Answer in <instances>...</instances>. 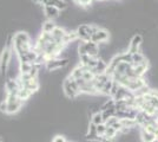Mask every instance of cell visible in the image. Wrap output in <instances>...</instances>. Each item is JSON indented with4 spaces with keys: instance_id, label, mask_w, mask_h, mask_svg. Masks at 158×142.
<instances>
[{
    "instance_id": "1",
    "label": "cell",
    "mask_w": 158,
    "mask_h": 142,
    "mask_svg": "<svg viewBox=\"0 0 158 142\" xmlns=\"http://www.w3.org/2000/svg\"><path fill=\"white\" fill-rule=\"evenodd\" d=\"M78 54L79 56H84L89 54L93 58H99V46L98 44L93 43V41H81L78 45Z\"/></svg>"
},
{
    "instance_id": "2",
    "label": "cell",
    "mask_w": 158,
    "mask_h": 142,
    "mask_svg": "<svg viewBox=\"0 0 158 142\" xmlns=\"http://www.w3.org/2000/svg\"><path fill=\"white\" fill-rule=\"evenodd\" d=\"M63 91L66 97H69V98H76L78 95L81 94L77 81L70 78V77H67L63 82Z\"/></svg>"
},
{
    "instance_id": "3",
    "label": "cell",
    "mask_w": 158,
    "mask_h": 142,
    "mask_svg": "<svg viewBox=\"0 0 158 142\" xmlns=\"http://www.w3.org/2000/svg\"><path fill=\"white\" fill-rule=\"evenodd\" d=\"M100 27L92 25V24H81L77 27V34H78V39L81 41H91V37L94 32H97Z\"/></svg>"
},
{
    "instance_id": "4",
    "label": "cell",
    "mask_w": 158,
    "mask_h": 142,
    "mask_svg": "<svg viewBox=\"0 0 158 142\" xmlns=\"http://www.w3.org/2000/svg\"><path fill=\"white\" fill-rule=\"evenodd\" d=\"M12 46H5L2 52L0 54V74L6 75L7 69L11 64V58H12Z\"/></svg>"
},
{
    "instance_id": "5",
    "label": "cell",
    "mask_w": 158,
    "mask_h": 142,
    "mask_svg": "<svg viewBox=\"0 0 158 142\" xmlns=\"http://www.w3.org/2000/svg\"><path fill=\"white\" fill-rule=\"evenodd\" d=\"M69 64V59L67 58H50V59H47L46 64H45V67H46L47 71H57V70H59V69L64 68Z\"/></svg>"
},
{
    "instance_id": "6",
    "label": "cell",
    "mask_w": 158,
    "mask_h": 142,
    "mask_svg": "<svg viewBox=\"0 0 158 142\" xmlns=\"http://www.w3.org/2000/svg\"><path fill=\"white\" fill-rule=\"evenodd\" d=\"M110 39V33L104 30V28H99L97 32H94L91 37V41L96 43V44H100V43H106Z\"/></svg>"
},
{
    "instance_id": "7",
    "label": "cell",
    "mask_w": 158,
    "mask_h": 142,
    "mask_svg": "<svg viewBox=\"0 0 158 142\" xmlns=\"http://www.w3.org/2000/svg\"><path fill=\"white\" fill-rule=\"evenodd\" d=\"M142 43H143V37H142L140 34H135V36L132 37L130 44H129L127 52L131 54H136V52H139V46L142 45Z\"/></svg>"
},
{
    "instance_id": "8",
    "label": "cell",
    "mask_w": 158,
    "mask_h": 142,
    "mask_svg": "<svg viewBox=\"0 0 158 142\" xmlns=\"http://www.w3.org/2000/svg\"><path fill=\"white\" fill-rule=\"evenodd\" d=\"M13 41V45H20V44H25V43H30L31 39H30V36L24 32V31H19L13 36L12 38Z\"/></svg>"
},
{
    "instance_id": "9",
    "label": "cell",
    "mask_w": 158,
    "mask_h": 142,
    "mask_svg": "<svg viewBox=\"0 0 158 142\" xmlns=\"http://www.w3.org/2000/svg\"><path fill=\"white\" fill-rule=\"evenodd\" d=\"M44 8V15L46 17V19H50V20H54L56 18L59 17L60 11L54 6H43Z\"/></svg>"
},
{
    "instance_id": "10",
    "label": "cell",
    "mask_w": 158,
    "mask_h": 142,
    "mask_svg": "<svg viewBox=\"0 0 158 142\" xmlns=\"http://www.w3.org/2000/svg\"><path fill=\"white\" fill-rule=\"evenodd\" d=\"M85 137L89 141H98L99 135L97 133V126L92 122L89 124V130H87V134L85 135Z\"/></svg>"
},
{
    "instance_id": "11",
    "label": "cell",
    "mask_w": 158,
    "mask_h": 142,
    "mask_svg": "<svg viewBox=\"0 0 158 142\" xmlns=\"http://www.w3.org/2000/svg\"><path fill=\"white\" fill-rule=\"evenodd\" d=\"M86 70H90V69L86 68V67H83V65H80V64H79L78 67H76V68L71 71V74H70L69 77H70V78H72V80H79V78H83L84 72H85Z\"/></svg>"
},
{
    "instance_id": "12",
    "label": "cell",
    "mask_w": 158,
    "mask_h": 142,
    "mask_svg": "<svg viewBox=\"0 0 158 142\" xmlns=\"http://www.w3.org/2000/svg\"><path fill=\"white\" fill-rule=\"evenodd\" d=\"M133 70H135V75H136L137 78H143V76H144V75L146 74V71L149 70V62L146 61V62H144L143 64L135 67Z\"/></svg>"
},
{
    "instance_id": "13",
    "label": "cell",
    "mask_w": 158,
    "mask_h": 142,
    "mask_svg": "<svg viewBox=\"0 0 158 142\" xmlns=\"http://www.w3.org/2000/svg\"><path fill=\"white\" fill-rule=\"evenodd\" d=\"M24 102L18 100V101L13 102V103H7V110H6V114H15L18 113L21 107H23Z\"/></svg>"
},
{
    "instance_id": "14",
    "label": "cell",
    "mask_w": 158,
    "mask_h": 142,
    "mask_svg": "<svg viewBox=\"0 0 158 142\" xmlns=\"http://www.w3.org/2000/svg\"><path fill=\"white\" fill-rule=\"evenodd\" d=\"M66 33H67V31H65V28L57 26L52 31V37H53V39H54V41H64V37L66 36Z\"/></svg>"
},
{
    "instance_id": "15",
    "label": "cell",
    "mask_w": 158,
    "mask_h": 142,
    "mask_svg": "<svg viewBox=\"0 0 158 142\" xmlns=\"http://www.w3.org/2000/svg\"><path fill=\"white\" fill-rule=\"evenodd\" d=\"M140 140L142 142H155L157 140V136L142 128L140 129Z\"/></svg>"
},
{
    "instance_id": "16",
    "label": "cell",
    "mask_w": 158,
    "mask_h": 142,
    "mask_svg": "<svg viewBox=\"0 0 158 142\" xmlns=\"http://www.w3.org/2000/svg\"><path fill=\"white\" fill-rule=\"evenodd\" d=\"M57 27L56 23L53 20L46 19L45 21H43L41 24V32H46V33H52V31Z\"/></svg>"
},
{
    "instance_id": "17",
    "label": "cell",
    "mask_w": 158,
    "mask_h": 142,
    "mask_svg": "<svg viewBox=\"0 0 158 142\" xmlns=\"http://www.w3.org/2000/svg\"><path fill=\"white\" fill-rule=\"evenodd\" d=\"M144 62H146V58H145V56L142 52H136V54H132V67L135 68V67H137V65H140V64H143Z\"/></svg>"
},
{
    "instance_id": "18",
    "label": "cell",
    "mask_w": 158,
    "mask_h": 142,
    "mask_svg": "<svg viewBox=\"0 0 158 142\" xmlns=\"http://www.w3.org/2000/svg\"><path fill=\"white\" fill-rule=\"evenodd\" d=\"M32 95L33 94L30 90H27V89H25V88H20L19 93H18V98H19L20 101L25 102V101H27Z\"/></svg>"
},
{
    "instance_id": "19",
    "label": "cell",
    "mask_w": 158,
    "mask_h": 142,
    "mask_svg": "<svg viewBox=\"0 0 158 142\" xmlns=\"http://www.w3.org/2000/svg\"><path fill=\"white\" fill-rule=\"evenodd\" d=\"M33 64L31 63H19V72L20 74H30L32 70Z\"/></svg>"
},
{
    "instance_id": "20",
    "label": "cell",
    "mask_w": 158,
    "mask_h": 142,
    "mask_svg": "<svg viewBox=\"0 0 158 142\" xmlns=\"http://www.w3.org/2000/svg\"><path fill=\"white\" fill-rule=\"evenodd\" d=\"M116 108L113 109H109V110H104V111H102V115H103V120H104V123H105L109 118H111V117H114L116 116Z\"/></svg>"
},
{
    "instance_id": "21",
    "label": "cell",
    "mask_w": 158,
    "mask_h": 142,
    "mask_svg": "<svg viewBox=\"0 0 158 142\" xmlns=\"http://www.w3.org/2000/svg\"><path fill=\"white\" fill-rule=\"evenodd\" d=\"M91 122H92V123H94L96 126L104 123L103 115H102V111H97V113H94V114L92 115V117H91Z\"/></svg>"
},
{
    "instance_id": "22",
    "label": "cell",
    "mask_w": 158,
    "mask_h": 142,
    "mask_svg": "<svg viewBox=\"0 0 158 142\" xmlns=\"http://www.w3.org/2000/svg\"><path fill=\"white\" fill-rule=\"evenodd\" d=\"M116 108V101L111 98V100H107V101L100 107V111H104V110H109V109H113Z\"/></svg>"
},
{
    "instance_id": "23",
    "label": "cell",
    "mask_w": 158,
    "mask_h": 142,
    "mask_svg": "<svg viewBox=\"0 0 158 142\" xmlns=\"http://www.w3.org/2000/svg\"><path fill=\"white\" fill-rule=\"evenodd\" d=\"M117 134H118V131H117L114 128H112V127H107V128H106L105 136H107V137H110V139H114V137L117 136Z\"/></svg>"
},
{
    "instance_id": "24",
    "label": "cell",
    "mask_w": 158,
    "mask_h": 142,
    "mask_svg": "<svg viewBox=\"0 0 158 142\" xmlns=\"http://www.w3.org/2000/svg\"><path fill=\"white\" fill-rule=\"evenodd\" d=\"M77 5L81 7H89L90 5H92V1L93 0H73Z\"/></svg>"
},
{
    "instance_id": "25",
    "label": "cell",
    "mask_w": 158,
    "mask_h": 142,
    "mask_svg": "<svg viewBox=\"0 0 158 142\" xmlns=\"http://www.w3.org/2000/svg\"><path fill=\"white\" fill-rule=\"evenodd\" d=\"M106 124L105 123H102V124H98L97 126V133H98L99 136H103L105 135V131H106Z\"/></svg>"
},
{
    "instance_id": "26",
    "label": "cell",
    "mask_w": 158,
    "mask_h": 142,
    "mask_svg": "<svg viewBox=\"0 0 158 142\" xmlns=\"http://www.w3.org/2000/svg\"><path fill=\"white\" fill-rule=\"evenodd\" d=\"M119 121H120V120H119L118 117H116V116H114V117L109 118V120L105 122V124H106V127H113V126H114V124H116L117 122H119Z\"/></svg>"
},
{
    "instance_id": "27",
    "label": "cell",
    "mask_w": 158,
    "mask_h": 142,
    "mask_svg": "<svg viewBox=\"0 0 158 142\" xmlns=\"http://www.w3.org/2000/svg\"><path fill=\"white\" fill-rule=\"evenodd\" d=\"M98 142H114V139H110L107 136L103 135V136H99Z\"/></svg>"
},
{
    "instance_id": "28",
    "label": "cell",
    "mask_w": 158,
    "mask_h": 142,
    "mask_svg": "<svg viewBox=\"0 0 158 142\" xmlns=\"http://www.w3.org/2000/svg\"><path fill=\"white\" fill-rule=\"evenodd\" d=\"M6 110H7V102L4 100V101L0 103V111L1 113H6Z\"/></svg>"
},
{
    "instance_id": "29",
    "label": "cell",
    "mask_w": 158,
    "mask_h": 142,
    "mask_svg": "<svg viewBox=\"0 0 158 142\" xmlns=\"http://www.w3.org/2000/svg\"><path fill=\"white\" fill-rule=\"evenodd\" d=\"M52 142H67L66 141V139L64 137V136H61V135H57L54 139H53V141Z\"/></svg>"
},
{
    "instance_id": "30",
    "label": "cell",
    "mask_w": 158,
    "mask_h": 142,
    "mask_svg": "<svg viewBox=\"0 0 158 142\" xmlns=\"http://www.w3.org/2000/svg\"><path fill=\"white\" fill-rule=\"evenodd\" d=\"M156 141H157V142H158V135H157V140H156Z\"/></svg>"
},
{
    "instance_id": "31",
    "label": "cell",
    "mask_w": 158,
    "mask_h": 142,
    "mask_svg": "<svg viewBox=\"0 0 158 142\" xmlns=\"http://www.w3.org/2000/svg\"><path fill=\"white\" fill-rule=\"evenodd\" d=\"M100 1H104V0H100Z\"/></svg>"
},
{
    "instance_id": "32",
    "label": "cell",
    "mask_w": 158,
    "mask_h": 142,
    "mask_svg": "<svg viewBox=\"0 0 158 142\" xmlns=\"http://www.w3.org/2000/svg\"><path fill=\"white\" fill-rule=\"evenodd\" d=\"M0 142H2V141H1V140H0Z\"/></svg>"
}]
</instances>
